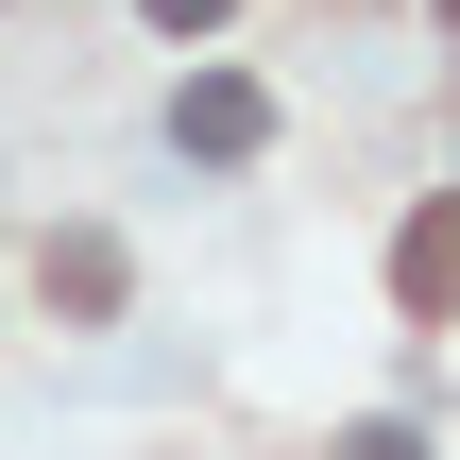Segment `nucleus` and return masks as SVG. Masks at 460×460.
<instances>
[{
    "mask_svg": "<svg viewBox=\"0 0 460 460\" xmlns=\"http://www.w3.org/2000/svg\"><path fill=\"white\" fill-rule=\"evenodd\" d=\"M171 154H205V171L273 154V85H256V68H188V85H171Z\"/></svg>",
    "mask_w": 460,
    "mask_h": 460,
    "instance_id": "f257e3e1",
    "label": "nucleus"
},
{
    "mask_svg": "<svg viewBox=\"0 0 460 460\" xmlns=\"http://www.w3.org/2000/svg\"><path fill=\"white\" fill-rule=\"evenodd\" d=\"M393 307H410V324H444V307H460V188H444V205H410V239H393Z\"/></svg>",
    "mask_w": 460,
    "mask_h": 460,
    "instance_id": "f03ea898",
    "label": "nucleus"
},
{
    "mask_svg": "<svg viewBox=\"0 0 460 460\" xmlns=\"http://www.w3.org/2000/svg\"><path fill=\"white\" fill-rule=\"evenodd\" d=\"M51 307H85V324L119 307V239H102V222H68V239H51Z\"/></svg>",
    "mask_w": 460,
    "mask_h": 460,
    "instance_id": "7ed1b4c3",
    "label": "nucleus"
},
{
    "mask_svg": "<svg viewBox=\"0 0 460 460\" xmlns=\"http://www.w3.org/2000/svg\"><path fill=\"white\" fill-rule=\"evenodd\" d=\"M341 460H427V427H393V410H376V427H341Z\"/></svg>",
    "mask_w": 460,
    "mask_h": 460,
    "instance_id": "20e7f679",
    "label": "nucleus"
},
{
    "mask_svg": "<svg viewBox=\"0 0 460 460\" xmlns=\"http://www.w3.org/2000/svg\"><path fill=\"white\" fill-rule=\"evenodd\" d=\"M222 17H239V0H154V34H222Z\"/></svg>",
    "mask_w": 460,
    "mask_h": 460,
    "instance_id": "39448f33",
    "label": "nucleus"
},
{
    "mask_svg": "<svg viewBox=\"0 0 460 460\" xmlns=\"http://www.w3.org/2000/svg\"><path fill=\"white\" fill-rule=\"evenodd\" d=\"M444 17H460V0H444Z\"/></svg>",
    "mask_w": 460,
    "mask_h": 460,
    "instance_id": "423d86ee",
    "label": "nucleus"
}]
</instances>
